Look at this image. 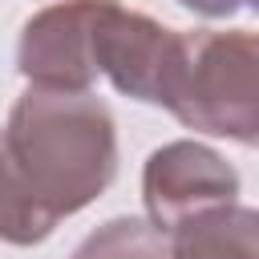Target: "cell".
Listing matches in <instances>:
<instances>
[{"label":"cell","mask_w":259,"mask_h":259,"mask_svg":"<svg viewBox=\"0 0 259 259\" xmlns=\"http://www.w3.org/2000/svg\"><path fill=\"white\" fill-rule=\"evenodd\" d=\"M117 170L109 109L73 89L32 85L0 130V239L40 243L89 206Z\"/></svg>","instance_id":"cell-1"},{"label":"cell","mask_w":259,"mask_h":259,"mask_svg":"<svg viewBox=\"0 0 259 259\" xmlns=\"http://www.w3.org/2000/svg\"><path fill=\"white\" fill-rule=\"evenodd\" d=\"M190 130L255 142L259 45L251 32H174L158 101Z\"/></svg>","instance_id":"cell-2"},{"label":"cell","mask_w":259,"mask_h":259,"mask_svg":"<svg viewBox=\"0 0 259 259\" xmlns=\"http://www.w3.org/2000/svg\"><path fill=\"white\" fill-rule=\"evenodd\" d=\"M235 186L239 182L231 166L194 142H174L158 150L146 166V210L154 219V231L174 235L182 223L231 206Z\"/></svg>","instance_id":"cell-3"},{"label":"cell","mask_w":259,"mask_h":259,"mask_svg":"<svg viewBox=\"0 0 259 259\" xmlns=\"http://www.w3.org/2000/svg\"><path fill=\"white\" fill-rule=\"evenodd\" d=\"M93 12H97V0H69L32 16L20 36V73L45 89L89 93V81L97 77Z\"/></svg>","instance_id":"cell-4"},{"label":"cell","mask_w":259,"mask_h":259,"mask_svg":"<svg viewBox=\"0 0 259 259\" xmlns=\"http://www.w3.org/2000/svg\"><path fill=\"white\" fill-rule=\"evenodd\" d=\"M170 259H259L255 214L243 206H219L182 223Z\"/></svg>","instance_id":"cell-5"},{"label":"cell","mask_w":259,"mask_h":259,"mask_svg":"<svg viewBox=\"0 0 259 259\" xmlns=\"http://www.w3.org/2000/svg\"><path fill=\"white\" fill-rule=\"evenodd\" d=\"M73 259H170L162 235L138 219H113L89 235Z\"/></svg>","instance_id":"cell-6"},{"label":"cell","mask_w":259,"mask_h":259,"mask_svg":"<svg viewBox=\"0 0 259 259\" xmlns=\"http://www.w3.org/2000/svg\"><path fill=\"white\" fill-rule=\"evenodd\" d=\"M182 4L194 8V12H202V16H227V12L243 8L247 0H182Z\"/></svg>","instance_id":"cell-7"}]
</instances>
